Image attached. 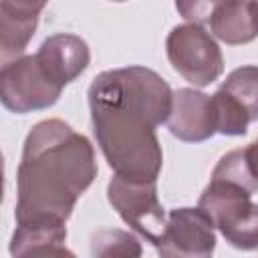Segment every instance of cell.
Wrapping results in <instances>:
<instances>
[{
    "instance_id": "1",
    "label": "cell",
    "mask_w": 258,
    "mask_h": 258,
    "mask_svg": "<svg viewBox=\"0 0 258 258\" xmlns=\"http://www.w3.org/2000/svg\"><path fill=\"white\" fill-rule=\"evenodd\" d=\"M87 97L93 133L109 167L129 179L157 181L163 151L155 129L171 113L169 85L155 71L131 64L97 75Z\"/></svg>"
},
{
    "instance_id": "2",
    "label": "cell",
    "mask_w": 258,
    "mask_h": 258,
    "mask_svg": "<svg viewBox=\"0 0 258 258\" xmlns=\"http://www.w3.org/2000/svg\"><path fill=\"white\" fill-rule=\"evenodd\" d=\"M91 141L60 119L36 123L16 171V226H64L97 177Z\"/></svg>"
},
{
    "instance_id": "3",
    "label": "cell",
    "mask_w": 258,
    "mask_h": 258,
    "mask_svg": "<svg viewBox=\"0 0 258 258\" xmlns=\"http://www.w3.org/2000/svg\"><path fill=\"white\" fill-rule=\"evenodd\" d=\"M198 206L212 218L226 242L238 250H258V204L246 187L212 177Z\"/></svg>"
},
{
    "instance_id": "4",
    "label": "cell",
    "mask_w": 258,
    "mask_h": 258,
    "mask_svg": "<svg viewBox=\"0 0 258 258\" xmlns=\"http://www.w3.org/2000/svg\"><path fill=\"white\" fill-rule=\"evenodd\" d=\"M64 87H60L40 64L36 54H20L4 60L0 71V101L16 113H32L52 107Z\"/></svg>"
},
{
    "instance_id": "5",
    "label": "cell",
    "mask_w": 258,
    "mask_h": 258,
    "mask_svg": "<svg viewBox=\"0 0 258 258\" xmlns=\"http://www.w3.org/2000/svg\"><path fill=\"white\" fill-rule=\"evenodd\" d=\"M167 58L177 75L194 87H208L224 73V56L214 36L200 24L171 28L165 40Z\"/></svg>"
},
{
    "instance_id": "6",
    "label": "cell",
    "mask_w": 258,
    "mask_h": 258,
    "mask_svg": "<svg viewBox=\"0 0 258 258\" xmlns=\"http://www.w3.org/2000/svg\"><path fill=\"white\" fill-rule=\"evenodd\" d=\"M157 181L129 179L115 173L107 185V198L121 220L155 248L165 232V212L157 198Z\"/></svg>"
},
{
    "instance_id": "7",
    "label": "cell",
    "mask_w": 258,
    "mask_h": 258,
    "mask_svg": "<svg viewBox=\"0 0 258 258\" xmlns=\"http://www.w3.org/2000/svg\"><path fill=\"white\" fill-rule=\"evenodd\" d=\"M212 218L198 208H175L167 214L165 232L157 246L161 256L208 258L216 250V232Z\"/></svg>"
},
{
    "instance_id": "8",
    "label": "cell",
    "mask_w": 258,
    "mask_h": 258,
    "mask_svg": "<svg viewBox=\"0 0 258 258\" xmlns=\"http://www.w3.org/2000/svg\"><path fill=\"white\" fill-rule=\"evenodd\" d=\"M173 137L185 143H202L218 133L216 109L210 95L196 89H177L167 119Z\"/></svg>"
},
{
    "instance_id": "9",
    "label": "cell",
    "mask_w": 258,
    "mask_h": 258,
    "mask_svg": "<svg viewBox=\"0 0 258 258\" xmlns=\"http://www.w3.org/2000/svg\"><path fill=\"white\" fill-rule=\"evenodd\" d=\"M34 54L44 67V71L60 87L81 77L91 62L89 44L81 36L69 32H60L44 38Z\"/></svg>"
},
{
    "instance_id": "10",
    "label": "cell",
    "mask_w": 258,
    "mask_h": 258,
    "mask_svg": "<svg viewBox=\"0 0 258 258\" xmlns=\"http://www.w3.org/2000/svg\"><path fill=\"white\" fill-rule=\"evenodd\" d=\"M210 32L226 44H246L258 38V0H224L208 22Z\"/></svg>"
},
{
    "instance_id": "11",
    "label": "cell",
    "mask_w": 258,
    "mask_h": 258,
    "mask_svg": "<svg viewBox=\"0 0 258 258\" xmlns=\"http://www.w3.org/2000/svg\"><path fill=\"white\" fill-rule=\"evenodd\" d=\"M67 226H16L10 240L12 256H73L64 246Z\"/></svg>"
},
{
    "instance_id": "12",
    "label": "cell",
    "mask_w": 258,
    "mask_h": 258,
    "mask_svg": "<svg viewBox=\"0 0 258 258\" xmlns=\"http://www.w3.org/2000/svg\"><path fill=\"white\" fill-rule=\"evenodd\" d=\"M246 113V117L252 121H258V67L256 64H244L234 69L222 87Z\"/></svg>"
},
{
    "instance_id": "13",
    "label": "cell",
    "mask_w": 258,
    "mask_h": 258,
    "mask_svg": "<svg viewBox=\"0 0 258 258\" xmlns=\"http://www.w3.org/2000/svg\"><path fill=\"white\" fill-rule=\"evenodd\" d=\"M212 101H214V109H216L218 133L228 135V137H242L248 133L250 119L224 89H218L212 95Z\"/></svg>"
},
{
    "instance_id": "14",
    "label": "cell",
    "mask_w": 258,
    "mask_h": 258,
    "mask_svg": "<svg viewBox=\"0 0 258 258\" xmlns=\"http://www.w3.org/2000/svg\"><path fill=\"white\" fill-rule=\"evenodd\" d=\"M91 252L95 256H139L141 246L137 238L123 230H99L91 238Z\"/></svg>"
},
{
    "instance_id": "15",
    "label": "cell",
    "mask_w": 258,
    "mask_h": 258,
    "mask_svg": "<svg viewBox=\"0 0 258 258\" xmlns=\"http://www.w3.org/2000/svg\"><path fill=\"white\" fill-rule=\"evenodd\" d=\"M224 0H175V10L183 20L200 26H208L210 18L214 16L216 8Z\"/></svg>"
},
{
    "instance_id": "16",
    "label": "cell",
    "mask_w": 258,
    "mask_h": 258,
    "mask_svg": "<svg viewBox=\"0 0 258 258\" xmlns=\"http://www.w3.org/2000/svg\"><path fill=\"white\" fill-rule=\"evenodd\" d=\"M48 0H0L2 16H22V18H38Z\"/></svg>"
},
{
    "instance_id": "17",
    "label": "cell",
    "mask_w": 258,
    "mask_h": 258,
    "mask_svg": "<svg viewBox=\"0 0 258 258\" xmlns=\"http://www.w3.org/2000/svg\"><path fill=\"white\" fill-rule=\"evenodd\" d=\"M244 157H246V161H248V167H250L252 175H254L256 181H258V139H256L254 143H250L248 147H244Z\"/></svg>"
},
{
    "instance_id": "18",
    "label": "cell",
    "mask_w": 258,
    "mask_h": 258,
    "mask_svg": "<svg viewBox=\"0 0 258 258\" xmlns=\"http://www.w3.org/2000/svg\"><path fill=\"white\" fill-rule=\"evenodd\" d=\"M113 2H125V0H113Z\"/></svg>"
}]
</instances>
